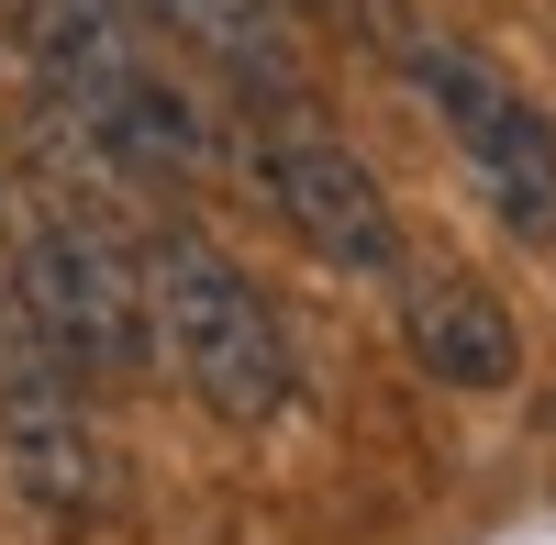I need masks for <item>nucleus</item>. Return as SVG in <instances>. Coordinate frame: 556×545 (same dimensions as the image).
<instances>
[{"label": "nucleus", "mask_w": 556, "mask_h": 545, "mask_svg": "<svg viewBox=\"0 0 556 545\" xmlns=\"http://www.w3.org/2000/svg\"><path fill=\"white\" fill-rule=\"evenodd\" d=\"M134 12H156L190 56H212L223 78H245L256 101L290 89V23H278V0H134Z\"/></svg>", "instance_id": "8"}, {"label": "nucleus", "mask_w": 556, "mask_h": 545, "mask_svg": "<svg viewBox=\"0 0 556 545\" xmlns=\"http://www.w3.org/2000/svg\"><path fill=\"white\" fill-rule=\"evenodd\" d=\"M412 78H424L434 123L456 134L479 201L513 223L523 245H556V123H545L490 56H468V45H412Z\"/></svg>", "instance_id": "5"}, {"label": "nucleus", "mask_w": 556, "mask_h": 545, "mask_svg": "<svg viewBox=\"0 0 556 545\" xmlns=\"http://www.w3.org/2000/svg\"><path fill=\"white\" fill-rule=\"evenodd\" d=\"M23 324L67 379H146L156 368V301L101 223L45 212L23 235Z\"/></svg>", "instance_id": "4"}, {"label": "nucleus", "mask_w": 556, "mask_h": 545, "mask_svg": "<svg viewBox=\"0 0 556 545\" xmlns=\"http://www.w3.org/2000/svg\"><path fill=\"white\" fill-rule=\"evenodd\" d=\"M146 301H156V356L190 379V401H201L212 423L267 434L278 413H290V390H301L290 334H278L267 290H256L223 245H201V235H156V256H146Z\"/></svg>", "instance_id": "1"}, {"label": "nucleus", "mask_w": 556, "mask_h": 545, "mask_svg": "<svg viewBox=\"0 0 556 545\" xmlns=\"http://www.w3.org/2000/svg\"><path fill=\"white\" fill-rule=\"evenodd\" d=\"M23 34H34V67L56 78V101L89 123L101 156H123V167H201V123L134 56L123 0H23Z\"/></svg>", "instance_id": "2"}, {"label": "nucleus", "mask_w": 556, "mask_h": 545, "mask_svg": "<svg viewBox=\"0 0 556 545\" xmlns=\"http://www.w3.org/2000/svg\"><path fill=\"white\" fill-rule=\"evenodd\" d=\"M245 156H256V190L278 201V223H290L323 267H345V279H412V245H401V212L379 190V167H367L334 123H312L290 89L245 123Z\"/></svg>", "instance_id": "3"}, {"label": "nucleus", "mask_w": 556, "mask_h": 545, "mask_svg": "<svg viewBox=\"0 0 556 545\" xmlns=\"http://www.w3.org/2000/svg\"><path fill=\"white\" fill-rule=\"evenodd\" d=\"M0 457H12V490L45 512V523H78L101 502V445L78 423V379L56 356H12V379H0Z\"/></svg>", "instance_id": "6"}, {"label": "nucleus", "mask_w": 556, "mask_h": 545, "mask_svg": "<svg viewBox=\"0 0 556 545\" xmlns=\"http://www.w3.org/2000/svg\"><path fill=\"white\" fill-rule=\"evenodd\" d=\"M401 345L424 356L445 390H513L523 379V324L490 301V279H456V267L401 290Z\"/></svg>", "instance_id": "7"}]
</instances>
